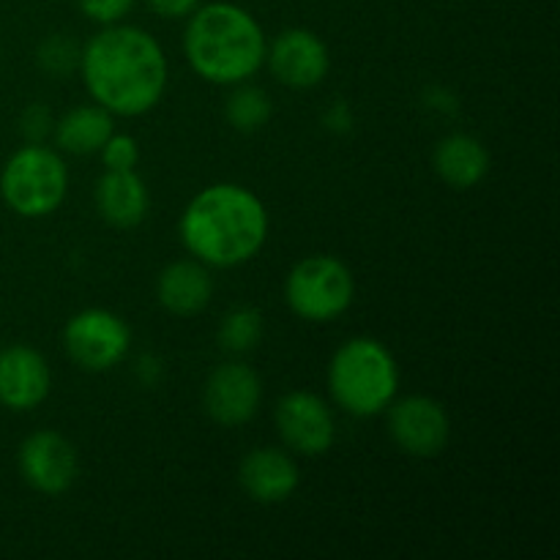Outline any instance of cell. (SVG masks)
I'll return each mask as SVG.
<instances>
[{
    "mask_svg": "<svg viewBox=\"0 0 560 560\" xmlns=\"http://www.w3.org/2000/svg\"><path fill=\"white\" fill-rule=\"evenodd\" d=\"M80 74L93 104L109 115L140 118L167 93L170 63L153 33L115 22L82 44Z\"/></svg>",
    "mask_w": 560,
    "mask_h": 560,
    "instance_id": "6da1fadb",
    "label": "cell"
},
{
    "mask_svg": "<svg viewBox=\"0 0 560 560\" xmlns=\"http://www.w3.org/2000/svg\"><path fill=\"white\" fill-rule=\"evenodd\" d=\"M268 208L249 186L211 184L186 202L178 235L189 257L208 268H238L255 260L268 241Z\"/></svg>",
    "mask_w": 560,
    "mask_h": 560,
    "instance_id": "7a4b0ae2",
    "label": "cell"
},
{
    "mask_svg": "<svg viewBox=\"0 0 560 560\" xmlns=\"http://www.w3.org/2000/svg\"><path fill=\"white\" fill-rule=\"evenodd\" d=\"M268 38L249 9L228 0L197 5L186 16L184 55L200 80L233 88L266 66Z\"/></svg>",
    "mask_w": 560,
    "mask_h": 560,
    "instance_id": "3957f363",
    "label": "cell"
},
{
    "mask_svg": "<svg viewBox=\"0 0 560 560\" xmlns=\"http://www.w3.org/2000/svg\"><path fill=\"white\" fill-rule=\"evenodd\" d=\"M328 392L342 413L375 419L399 394L397 359L381 339L350 337L328 361Z\"/></svg>",
    "mask_w": 560,
    "mask_h": 560,
    "instance_id": "277c9868",
    "label": "cell"
},
{
    "mask_svg": "<svg viewBox=\"0 0 560 560\" xmlns=\"http://www.w3.org/2000/svg\"><path fill=\"white\" fill-rule=\"evenodd\" d=\"M69 195V167L58 148L25 142L0 170V197L22 219H47Z\"/></svg>",
    "mask_w": 560,
    "mask_h": 560,
    "instance_id": "5b68a950",
    "label": "cell"
},
{
    "mask_svg": "<svg viewBox=\"0 0 560 560\" xmlns=\"http://www.w3.org/2000/svg\"><path fill=\"white\" fill-rule=\"evenodd\" d=\"M353 271L334 255H310L284 279V301L299 320L331 323L353 306Z\"/></svg>",
    "mask_w": 560,
    "mask_h": 560,
    "instance_id": "8992f818",
    "label": "cell"
},
{
    "mask_svg": "<svg viewBox=\"0 0 560 560\" xmlns=\"http://www.w3.org/2000/svg\"><path fill=\"white\" fill-rule=\"evenodd\" d=\"M66 355L85 372H109L131 350V328L118 312L88 306L66 320Z\"/></svg>",
    "mask_w": 560,
    "mask_h": 560,
    "instance_id": "52a82bcc",
    "label": "cell"
},
{
    "mask_svg": "<svg viewBox=\"0 0 560 560\" xmlns=\"http://www.w3.org/2000/svg\"><path fill=\"white\" fill-rule=\"evenodd\" d=\"M388 435L397 448L416 459H435L452 441V419L443 402L427 394L394 397L386 408Z\"/></svg>",
    "mask_w": 560,
    "mask_h": 560,
    "instance_id": "ba28073f",
    "label": "cell"
},
{
    "mask_svg": "<svg viewBox=\"0 0 560 560\" xmlns=\"http://www.w3.org/2000/svg\"><path fill=\"white\" fill-rule=\"evenodd\" d=\"M16 468L38 495H66L80 479V454L58 430H36L20 443Z\"/></svg>",
    "mask_w": 560,
    "mask_h": 560,
    "instance_id": "9c48e42d",
    "label": "cell"
},
{
    "mask_svg": "<svg viewBox=\"0 0 560 560\" xmlns=\"http://www.w3.org/2000/svg\"><path fill=\"white\" fill-rule=\"evenodd\" d=\"M277 432L295 457H323L337 441L334 410L315 392H290L273 410Z\"/></svg>",
    "mask_w": 560,
    "mask_h": 560,
    "instance_id": "30bf717a",
    "label": "cell"
},
{
    "mask_svg": "<svg viewBox=\"0 0 560 560\" xmlns=\"http://www.w3.org/2000/svg\"><path fill=\"white\" fill-rule=\"evenodd\" d=\"M262 402V377L246 361H224L213 366L202 386V408L219 427H244Z\"/></svg>",
    "mask_w": 560,
    "mask_h": 560,
    "instance_id": "8fae6325",
    "label": "cell"
},
{
    "mask_svg": "<svg viewBox=\"0 0 560 560\" xmlns=\"http://www.w3.org/2000/svg\"><path fill=\"white\" fill-rule=\"evenodd\" d=\"M266 66L279 85L290 91H312L331 69L328 44L310 27H284L266 47Z\"/></svg>",
    "mask_w": 560,
    "mask_h": 560,
    "instance_id": "7c38bea8",
    "label": "cell"
},
{
    "mask_svg": "<svg viewBox=\"0 0 560 560\" xmlns=\"http://www.w3.org/2000/svg\"><path fill=\"white\" fill-rule=\"evenodd\" d=\"M52 392V370L44 353L31 345L0 350V405L14 413L36 410Z\"/></svg>",
    "mask_w": 560,
    "mask_h": 560,
    "instance_id": "4fadbf2b",
    "label": "cell"
},
{
    "mask_svg": "<svg viewBox=\"0 0 560 560\" xmlns=\"http://www.w3.org/2000/svg\"><path fill=\"white\" fill-rule=\"evenodd\" d=\"M238 485L255 503H284L301 485L299 463L290 452L277 446L252 448L238 465Z\"/></svg>",
    "mask_w": 560,
    "mask_h": 560,
    "instance_id": "5bb4252c",
    "label": "cell"
},
{
    "mask_svg": "<svg viewBox=\"0 0 560 560\" xmlns=\"http://www.w3.org/2000/svg\"><path fill=\"white\" fill-rule=\"evenodd\" d=\"M213 273L206 262L186 257L159 271L156 301L164 312L175 317H197L211 306Z\"/></svg>",
    "mask_w": 560,
    "mask_h": 560,
    "instance_id": "9a60e30c",
    "label": "cell"
},
{
    "mask_svg": "<svg viewBox=\"0 0 560 560\" xmlns=\"http://www.w3.org/2000/svg\"><path fill=\"white\" fill-rule=\"evenodd\" d=\"M96 211L109 228L135 230L151 211V191L137 170H104L93 189Z\"/></svg>",
    "mask_w": 560,
    "mask_h": 560,
    "instance_id": "2e32d148",
    "label": "cell"
},
{
    "mask_svg": "<svg viewBox=\"0 0 560 560\" xmlns=\"http://www.w3.org/2000/svg\"><path fill=\"white\" fill-rule=\"evenodd\" d=\"M432 167L443 184L457 191H468L490 175L492 159L479 137L454 131V135L438 140L435 151H432Z\"/></svg>",
    "mask_w": 560,
    "mask_h": 560,
    "instance_id": "e0dca14e",
    "label": "cell"
},
{
    "mask_svg": "<svg viewBox=\"0 0 560 560\" xmlns=\"http://www.w3.org/2000/svg\"><path fill=\"white\" fill-rule=\"evenodd\" d=\"M115 115L98 104H82V107L69 109L55 120L52 140L60 153H71V156H91V153L102 151L107 137L115 131Z\"/></svg>",
    "mask_w": 560,
    "mask_h": 560,
    "instance_id": "ac0fdd59",
    "label": "cell"
},
{
    "mask_svg": "<svg viewBox=\"0 0 560 560\" xmlns=\"http://www.w3.org/2000/svg\"><path fill=\"white\" fill-rule=\"evenodd\" d=\"M273 118V102L268 91L249 82H238L224 102V120L241 135H255L266 129Z\"/></svg>",
    "mask_w": 560,
    "mask_h": 560,
    "instance_id": "d6986e66",
    "label": "cell"
},
{
    "mask_svg": "<svg viewBox=\"0 0 560 560\" xmlns=\"http://www.w3.org/2000/svg\"><path fill=\"white\" fill-rule=\"evenodd\" d=\"M262 323L260 310L255 306H235V310L224 312L222 323H219V348L228 355H246L262 342Z\"/></svg>",
    "mask_w": 560,
    "mask_h": 560,
    "instance_id": "ffe728a7",
    "label": "cell"
},
{
    "mask_svg": "<svg viewBox=\"0 0 560 560\" xmlns=\"http://www.w3.org/2000/svg\"><path fill=\"white\" fill-rule=\"evenodd\" d=\"M82 47L77 38L69 33H49L38 42L36 47V63L44 74L55 77V80H66V77L80 71Z\"/></svg>",
    "mask_w": 560,
    "mask_h": 560,
    "instance_id": "44dd1931",
    "label": "cell"
},
{
    "mask_svg": "<svg viewBox=\"0 0 560 560\" xmlns=\"http://www.w3.org/2000/svg\"><path fill=\"white\" fill-rule=\"evenodd\" d=\"M98 156H102L104 170H137V164H140V142L131 135L113 131L102 145V151H98Z\"/></svg>",
    "mask_w": 560,
    "mask_h": 560,
    "instance_id": "7402d4cb",
    "label": "cell"
},
{
    "mask_svg": "<svg viewBox=\"0 0 560 560\" xmlns=\"http://www.w3.org/2000/svg\"><path fill=\"white\" fill-rule=\"evenodd\" d=\"M55 129V115L47 104L33 102L22 109L20 115V135L25 142H47Z\"/></svg>",
    "mask_w": 560,
    "mask_h": 560,
    "instance_id": "603a6c76",
    "label": "cell"
},
{
    "mask_svg": "<svg viewBox=\"0 0 560 560\" xmlns=\"http://www.w3.org/2000/svg\"><path fill=\"white\" fill-rule=\"evenodd\" d=\"M137 0H77V9L96 25H115L131 14Z\"/></svg>",
    "mask_w": 560,
    "mask_h": 560,
    "instance_id": "cb8c5ba5",
    "label": "cell"
},
{
    "mask_svg": "<svg viewBox=\"0 0 560 560\" xmlns=\"http://www.w3.org/2000/svg\"><path fill=\"white\" fill-rule=\"evenodd\" d=\"M323 126H326L331 135H350L355 126V115L353 109H350V104L342 102V98L328 104L326 113H323Z\"/></svg>",
    "mask_w": 560,
    "mask_h": 560,
    "instance_id": "d4e9b609",
    "label": "cell"
},
{
    "mask_svg": "<svg viewBox=\"0 0 560 560\" xmlns=\"http://www.w3.org/2000/svg\"><path fill=\"white\" fill-rule=\"evenodd\" d=\"M421 102H424L427 109L438 115H457L459 113V98L457 93H452L443 85H430L421 93Z\"/></svg>",
    "mask_w": 560,
    "mask_h": 560,
    "instance_id": "484cf974",
    "label": "cell"
},
{
    "mask_svg": "<svg viewBox=\"0 0 560 560\" xmlns=\"http://www.w3.org/2000/svg\"><path fill=\"white\" fill-rule=\"evenodd\" d=\"M145 5L162 20H186L189 14H195L200 0H145Z\"/></svg>",
    "mask_w": 560,
    "mask_h": 560,
    "instance_id": "4316f807",
    "label": "cell"
},
{
    "mask_svg": "<svg viewBox=\"0 0 560 560\" xmlns=\"http://www.w3.org/2000/svg\"><path fill=\"white\" fill-rule=\"evenodd\" d=\"M135 377L140 386L153 388L164 377V364L156 353H142L140 359L135 361Z\"/></svg>",
    "mask_w": 560,
    "mask_h": 560,
    "instance_id": "83f0119b",
    "label": "cell"
}]
</instances>
